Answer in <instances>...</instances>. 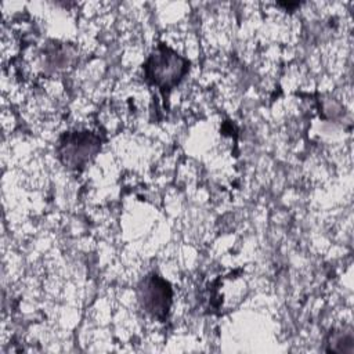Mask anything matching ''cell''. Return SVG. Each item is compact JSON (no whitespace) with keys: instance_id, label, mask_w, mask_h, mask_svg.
I'll list each match as a JSON object with an SVG mask.
<instances>
[{"instance_id":"obj_1","label":"cell","mask_w":354,"mask_h":354,"mask_svg":"<svg viewBox=\"0 0 354 354\" xmlns=\"http://www.w3.org/2000/svg\"><path fill=\"white\" fill-rule=\"evenodd\" d=\"M189 61L166 44H159L148 57L144 65L147 80L160 88L169 91L177 86L188 72Z\"/></svg>"},{"instance_id":"obj_4","label":"cell","mask_w":354,"mask_h":354,"mask_svg":"<svg viewBox=\"0 0 354 354\" xmlns=\"http://www.w3.org/2000/svg\"><path fill=\"white\" fill-rule=\"evenodd\" d=\"M328 351L333 353H353L354 351V335L351 329H343L332 332L329 337Z\"/></svg>"},{"instance_id":"obj_2","label":"cell","mask_w":354,"mask_h":354,"mask_svg":"<svg viewBox=\"0 0 354 354\" xmlns=\"http://www.w3.org/2000/svg\"><path fill=\"white\" fill-rule=\"evenodd\" d=\"M101 137L91 131L65 133L58 142V156L61 162L73 170L86 166L100 151Z\"/></svg>"},{"instance_id":"obj_3","label":"cell","mask_w":354,"mask_h":354,"mask_svg":"<svg viewBox=\"0 0 354 354\" xmlns=\"http://www.w3.org/2000/svg\"><path fill=\"white\" fill-rule=\"evenodd\" d=\"M137 297L141 308L151 317L163 321L171 306V288L170 283L152 272L144 277L138 283Z\"/></svg>"}]
</instances>
